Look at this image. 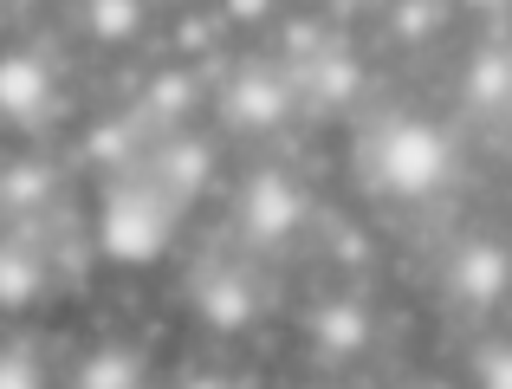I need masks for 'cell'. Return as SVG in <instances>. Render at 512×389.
<instances>
[{
    "label": "cell",
    "instance_id": "5b68a950",
    "mask_svg": "<svg viewBox=\"0 0 512 389\" xmlns=\"http://www.w3.org/2000/svg\"><path fill=\"white\" fill-rule=\"evenodd\" d=\"M59 104L52 72L33 52H0V117L7 124H46V111Z\"/></svg>",
    "mask_w": 512,
    "mask_h": 389
},
{
    "label": "cell",
    "instance_id": "7c38bea8",
    "mask_svg": "<svg viewBox=\"0 0 512 389\" xmlns=\"http://www.w3.org/2000/svg\"><path fill=\"white\" fill-rule=\"evenodd\" d=\"M201 169H208V150H201V143H169V150H163V182H169L175 195L195 189Z\"/></svg>",
    "mask_w": 512,
    "mask_h": 389
},
{
    "label": "cell",
    "instance_id": "ac0fdd59",
    "mask_svg": "<svg viewBox=\"0 0 512 389\" xmlns=\"http://www.w3.org/2000/svg\"><path fill=\"white\" fill-rule=\"evenodd\" d=\"M227 7H234V13H240V20H260V13H266V7H273V0H227Z\"/></svg>",
    "mask_w": 512,
    "mask_h": 389
},
{
    "label": "cell",
    "instance_id": "8fae6325",
    "mask_svg": "<svg viewBox=\"0 0 512 389\" xmlns=\"http://www.w3.org/2000/svg\"><path fill=\"white\" fill-rule=\"evenodd\" d=\"M461 91H467V104H480V111H500L512 98V52H480V59L467 65Z\"/></svg>",
    "mask_w": 512,
    "mask_h": 389
},
{
    "label": "cell",
    "instance_id": "6da1fadb",
    "mask_svg": "<svg viewBox=\"0 0 512 389\" xmlns=\"http://www.w3.org/2000/svg\"><path fill=\"white\" fill-rule=\"evenodd\" d=\"M448 169H454V150L428 117H396V124H383V137H376V182H383L389 195H402V201L435 195L441 182H448Z\"/></svg>",
    "mask_w": 512,
    "mask_h": 389
},
{
    "label": "cell",
    "instance_id": "3957f363",
    "mask_svg": "<svg viewBox=\"0 0 512 389\" xmlns=\"http://www.w3.org/2000/svg\"><path fill=\"white\" fill-rule=\"evenodd\" d=\"M240 221H247V234L253 240H286L292 227L305 221V195H299V182L286 176V169H260V176L247 182V195H240Z\"/></svg>",
    "mask_w": 512,
    "mask_h": 389
},
{
    "label": "cell",
    "instance_id": "e0dca14e",
    "mask_svg": "<svg viewBox=\"0 0 512 389\" xmlns=\"http://www.w3.org/2000/svg\"><path fill=\"white\" fill-rule=\"evenodd\" d=\"M428 26H435V0H402L396 33H428Z\"/></svg>",
    "mask_w": 512,
    "mask_h": 389
},
{
    "label": "cell",
    "instance_id": "ba28073f",
    "mask_svg": "<svg viewBox=\"0 0 512 389\" xmlns=\"http://www.w3.org/2000/svg\"><path fill=\"white\" fill-rule=\"evenodd\" d=\"M312 344L325 357H357L363 344H370V312H363L357 299H331V305H318L312 312Z\"/></svg>",
    "mask_w": 512,
    "mask_h": 389
},
{
    "label": "cell",
    "instance_id": "5bb4252c",
    "mask_svg": "<svg viewBox=\"0 0 512 389\" xmlns=\"http://www.w3.org/2000/svg\"><path fill=\"white\" fill-rule=\"evenodd\" d=\"M312 85H318V98L338 104V98H350V91H357V65H350V59H318V65H312Z\"/></svg>",
    "mask_w": 512,
    "mask_h": 389
},
{
    "label": "cell",
    "instance_id": "7a4b0ae2",
    "mask_svg": "<svg viewBox=\"0 0 512 389\" xmlns=\"http://www.w3.org/2000/svg\"><path fill=\"white\" fill-rule=\"evenodd\" d=\"M169 195L143 189V182H124V189L104 195V214H98V247L111 253L117 266H150L169 253Z\"/></svg>",
    "mask_w": 512,
    "mask_h": 389
},
{
    "label": "cell",
    "instance_id": "8992f818",
    "mask_svg": "<svg viewBox=\"0 0 512 389\" xmlns=\"http://www.w3.org/2000/svg\"><path fill=\"white\" fill-rule=\"evenodd\" d=\"M221 111L234 117L240 130H273V124H286L292 91H286V78H279V72H260V65H247V72L227 85Z\"/></svg>",
    "mask_w": 512,
    "mask_h": 389
},
{
    "label": "cell",
    "instance_id": "d6986e66",
    "mask_svg": "<svg viewBox=\"0 0 512 389\" xmlns=\"http://www.w3.org/2000/svg\"><path fill=\"white\" fill-rule=\"evenodd\" d=\"M467 7H506V0H467Z\"/></svg>",
    "mask_w": 512,
    "mask_h": 389
},
{
    "label": "cell",
    "instance_id": "30bf717a",
    "mask_svg": "<svg viewBox=\"0 0 512 389\" xmlns=\"http://www.w3.org/2000/svg\"><path fill=\"white\" fill-rule=\"evenodd\" d=\"M150 377V364H143L137 351H124V344H104V351H91L85 364H78V383L85 389H130Z\"/></svg>",
    "mask_w": 512,
    "mask_h": 389
},
{
    "label": "cell",
    "instance_id": "9c48e42d",
    "mask_svg": "<svg viewBox=\"0 0 512 389\" xmlns=\"http://www.w3.org/2000/svg\"><path fill=\"white\" fill-rule=\"evenodd\" d=\"M39 286H46L39 253L20 247V240H0V312H26L39 299Z\"/></svg>",
    "mask_w": 512,
    "mask_h": 389
},
{
    "label": "cell",
    "instance_id": "277c9868",
    "mask_svg": "<svg viewBox=\"0 0 512 389\" xmlns=\"http://www.w3.org/2000/svg\"><path fill=\"white\" fill-rule=\"evenodd\" d=\"M448 286H454L461 305L487 312V305H500L512 292V253L500 240H467V247L454 253V266H448Z\"/></svg>",
    "mask_w": 512,
    "mask_h": 389
},
{
    "label": "cell",
    "instance_id": "9a60e30c",
    "mask_svg": "<svg viewBox=\"0 0 512 389\" xmlns=\"http://www.w3.org/2000/svg\"><path fill=\"white\" fill-rule=\"evenodd\" d=\"M33 383H46L33 351H0V389H33Z\"/></svg>",
    "mask_w": 512,
    "mask_h": 389
},
{
    "label": "cell",
    "instance_id": "52a82bcc",
    "mask_svg": "<svg viewBox=\"0 0 512 389\" xmlns=\"http://www.w3.org/2000/svg\"><path fill=\"white\" fill-rule=\"evenodd\" d=\"M253 305H260V292H253V279L240 273V266H208V273L195 279V312L208 318L214 331L253 325Z\"/></svg>",
    "mask_w": 512,
    "mask_h": 389
},
{
    "label": "cell",
    "instance_id": "ffe728a7",
    "mask_svg": "<svg viewBox=\"0 0 512 389\" xmlns=\"http://www.w3.org/2000/svg\"><path fill=\"white\" fill-rule=\"evenodd\" d=\"M331 7H363V0H331Z\"/></svg>",
    "mask_w": 512,
    "mask_h": 389
},
{
    "label": "cell",
    "instance_id": "2e32d148",
    "mask_svg": "<svg viewBox=\"0 0 512 389\" xmlns=\"http://www.w3.org/2000/svg\"><path fill=\"white\" fill-rule=\"evenodd\" d=\"M474 377L487 389H512V344H487V351L474 357Z\"/></svg>",
    "mask_w": 512,
    "mask_h": 389
},
{
    "label": "cell",
    "instance_id": "4fadbf2b",
    "mask_svg": "<svg viewBox=\"0 0 512 389\" xmlns=\"http://www.w3.org/2000/svg\"><path fill=\"white\" fill-rule=\"evenodd\" d=\"M91 33L98 39H130L137 33V0H85Z\"/></svg>",
    "mask_w": 512,
    "mask_h": 389
}]
</instances>
